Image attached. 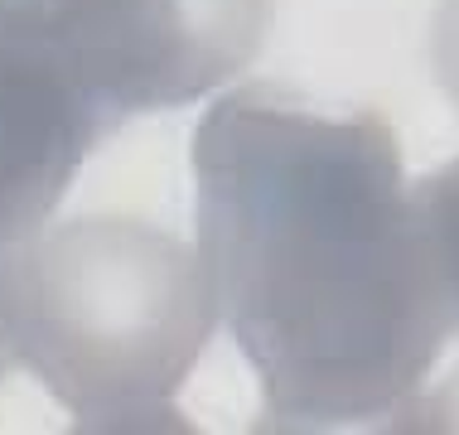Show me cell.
<instances>
[{"mask_svg":"<svg viewBox=\"0 0 459 435\" xmlns=\"http://www.w3.org/2000/svg\"><path fill=\"white\" fill-rule=\"evenodd\" d=\"M198 257L262 426L333 431L396 416L455 334L392 126L242 87L194 141Z\"/></svg>","mask_w":459,"mask_h":435,"instance_id":"1","label":"cell"},{"mask_svg":"<svg viewBox=\"0 0 459 435\" xmlns=\"http://www.w3.org/2000/svg\"><path fill=\"white\" fill-rule=\"evenodd\" d=\"M204 257L135 218H73L20 257V363L88 431L179 426L175 396L213 334Z\"/></svg>","mask_w":459,"mask_h":435,"instance_id":"2","label":"cell"},{"mask_svg":"<svg viewBox=\"0 0 459 435\" xmlns=\"http://www.w3.org/2000/svg\"><path fill=\"white\" fill-rule=\"evenodd\" d=\"M111 131L175 111L252 64L271 0H15Z\"/></svg>","mask_w":459,"mask_h":435,"instance_id":"3","label":"cell"},{"mask_svg":"<svg viewBox=\"0 0 459 435\" xmlns=\"http://www.w3.org/2000/svg\"><path fill=\"white\" fill-rule=\"evenodd\" d=\"M111 135L15 0H0V252L39 238L73 174Z\"/></svg>","mask_w":459,"mask_h":435,"instance_id":"4","label":"cell"},{"mask_svg":"<svg viewBox=\"0 0 459 435\" xmlns=\"http://www.w3.org/2000/svg\"><path fill=\"white\" fill-rule=\"evenodd\" d=\"M411 198H416V218H420V232H426L430 261H436V281L459 329V160L436 170L430 179L411 184Z\"/></svg>","mask_w":459,"mask_h":435,"instance_id":"5","label":"cell"},{"mask_svg":"<svg viewBox=\"0 0 459 435\" xmlns=\"http://www.w3.org/2000/svg\"><path fill=\"white\" fill-rule=\"evenodd\" d=\"M20 252H0V382L20 363Z\"/></svg>","mask_w":459,"mask_h":435,"instance_id":"6","label":"cell"},{"mask_svg":"<svg viewBox=\"0 0 459 435\" xmlns=\"http://www.w3.org/2000/svg\"><path fill=\"white\" fill-rule=\"evenodd\" d=\"M430 64H436L440 87L459 107V0H440L436 24H430Z\"/></svg>","mask_w":459,"mask_h":435,"instance_id":"7","label":"cell"}]
</instances>
